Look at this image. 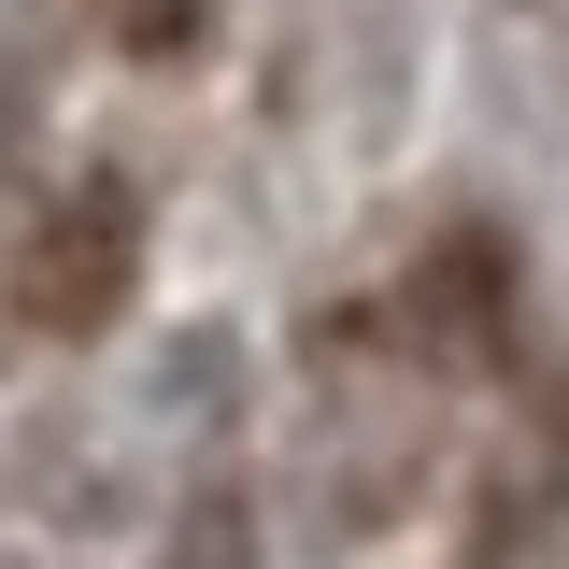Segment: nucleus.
<instances>
[{"instance_id":"nucleus-1","label":"nucleus","mask_w":569,"mask_h":569,"mask_svg":"<svg viewBox=\"0 0 569 569\" xmlns=\"http://www.w3.org/2000/svg\"><path fill=\"white\" fill-rule=\"evenodd\" d=\"M129 284H142V200H129V186H71V200L29 228L14 313H29L43 342H100Z\"/></svg>"}]
</instances>
